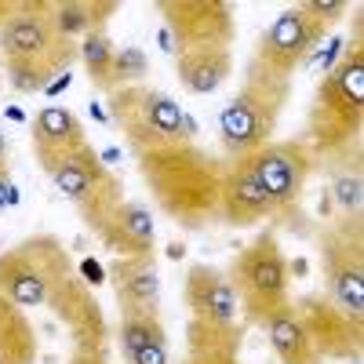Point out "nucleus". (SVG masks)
Masks as SVG:
<instances>
[{
	"label": "nucleus",
	"instance_id": "nucleus-1",
	"mask_svg": "<svg viewBox=\"0 0 364 364\" xmlns=\"http://www.w3.org/2000/svg\"><path fill=\"white\" fill-rule=\"evenodd\" d=\"M0 295L26 314H51L70 331L73 346H109V321L99 299L55 233H29L15 248L0 252Z\"/></svg>",
	"mask_w": 364,
	"mask_h": 364
},
{
	"label": "nucleus",
	"instance_id": "nucleus-2",
	"mask_svg": "<svg viewBox=\"0 0 364 364\" xmlns=\"http://www.w3.org/2000/svg\"><path fill=\"white\" fill-rule=\"evenodd\" d=\"M139 178L164 219H171L178 230L197 233L219 223V193H223V175L226 161L208 154L204 146L175 142L154 154L135 157Z\"/></svg>",
	"mask_w": 364,
	"mask_h": 364
},
{
	"label": "nucleus",
	"instance_id": "nucleus-3",
	"mask_svg": "<svg viewBox=\"0 0 364 364\" xmlns=\"http://www.w3.org/2000/svg\"><path fill=\"white\" fill-rule=\"evenodd\" d=\"M80 58V44L58 37L51 0H18L0 29V66L18 95H37Z\"/></svg>",
	"mask_w": 364,
	"mask_h": 364
},
{
	"label": "nucleus",
	"instance_id": "nucleus-4",
	"mask_svg": "<svg viewBox=\"0 0 364 364\" xmlns=\"http://www.w3.org/2000/svg\"><path fill=\"white\" fill-rule=\"evenodd\" d=\"M360 128H364V51L360 37H353L350 48L339 55V63L321 77L314 91L302 142L310 146L314 161H328L343 154L346 146L360 142Z\"/></svg>",
	"mask_w": 364,
	"mask_h": 364
},
{
	"label": "nucleus",
	"instance_id": "nucleus-5",
	"mask_svg": "<svg viewBox=\"0 0 364 364\" xmlns=\"http://www.w3.org/2000/svg\"><path fill=\"white\" fill-rule=\"evenodd\" d=\"M226 281L237 295L240 321L262 328L291 299V262L284 259L273 226L259 230L252 245H245L226 266Z\"/></svg>",
	"mask_w": 364,
	"mask_h": 364
},
{
	"label": "nucleus",
	"instance_id": "nucleus-6",
	"mask_svg": "<svg viewBox=\"0 0 364 364\" xmlns=\"http://www.w3.org/2000/svg\"><path fill=\"white\" fill-rule=\"evenodd\" d=\"M288 99H291V80L269 77L248 66L233 99L219 109V146L226 161L248 157L259 146H266L273 132H277V120Z\"/></svg>",
	"mask_w": 364,
	"mask_h": 364
},
{
	"label": "nucleus",
	"instance_id": "nucleus-7",
	"mask_svg": "<svg viewBox=\"0 0 364 364\" xmlns=\"http://www.w3.org/2000/svg\"><path fill=\"white\" fill-rule=\"evenodd\" d=\"M106 109L135 157L175 146V142H190L193 135V124L178 109V102L149 84H128V87L109 91Z\"/></svg>",
	"mask_w": 364,
	"mask_h": 364
},
{
	"label": "nucleus",
	"instance_id": "nucleus-8",
	"mask_svg": "<svg viewBox=\"0 0 364 364\" xmlns=\"http://www.w3.org/2000/svg\"><path fill=\"white\" fill-rule=\"evenodd\" d=\"M51 182H55V190L77 208L80 223L95 237L102 233V226L109 223L113 211L128 200L120 175L102 164V157L95 154V146H91V142L58 164L51 171Z\"/></svg>",
	"mask_w": 364,
	"mask_h": 364
},
{
	"label": "nucleus",
	"instance_id": "nucleus-9",
	"mask_svg": "<svg viewBox=\"0 0 364 364\" xmlns=\"http://www.w3.org/2000/svg\"><path fill=\"white\" fill-rule=\"evenodd\" d=\"M324 295L350 314H364V223L331 219L317 233Z\"/></svg>",
	"mask_w": 364,
	"mask_h": 364
},
{
	"label": "nucleus",
	"instance_id": "nucleus-10",
	"mask_svg": "<svg viewBox=\"0 0 364 364\" xmlns=\"http://www.w3.org/2000/svg\"><path fill=\"white\" fill-rule=\"evenodd\" d=\"M291 310L310 339L314 357L324 360H346L360 364L364 357V314H350L336 306L324 291H306L291 299Z\"/></svg>",
	"mask_w": 364,
	"mask_h": 364
},
{
	"label": "nucleus",
	"instance_id": "nucleus-11",
	"mask_svg": "<svg viewBox=\"0 0 364 364\" xmlns=\"http://www.w3.org/2000/svg\"><path fill=\"white\" fill-rule=\"evenodd\" d=\"M324 33H328V26L321 18H314L302 4H291L259 33L248 66L269 77L291 80V73L306 63V55L324 41Z\"/></svg>",
	"mask_w": 364,
	"mask_h": 364
},
{
	"label": "nucleus",
	"instance_id": "nucleus-12",
	"mask_svg": "<svg viewBox=\"0 0 364 364\" xmlns=\"http://www.w3.org/2000/svg\"><path fill=\"white\" fill-rule=\"evenodd\" d=\"M154 8L164 22V48L171 55L197 48H230L237 41L233 4L226 0H157Z\"/></svg>",
	"mask_w": 364,
	"mask_h": 364
},
{
	"label": "nucleus",
	"instance_id": "nucleus-13",
	"mask_svg": "<svg viewBox=\"0 0 364 364\" xmlns=\"http://www.w3.org/2000/svg\"><path fill=\"white\" fill-rule=\"evenodd\" d=\"M248 157L273 204V219H295L299 200L306 193V182L317 168L310 146L302 139H269Z\"/></svg>",
	"mask_w": 364,
	"mask_h": 364
},
{
	"label": "nucleus",
	"instance_id": "nucleus-14",
	"mask_svg": "<svg viewBox=\"0 0 364 364\" xmlns=\"http://www.w3.org/2000/svg\"><path fill=\"white\" fill-rule=\"evenodd\" d=\"M262 219H273V204L252 168V157L226 161L223 193H219V223L245 230V226H259Z\"/></svg>",
	"mask_w": 364,
	"mask_h": 364
},
{
	"label": "nucleus",
	"instance_id": "nucleus-15",
	"mask_svg": "<svg viewBox=\"0 0 364 364\" xmlns=\"http://www.w3.org/2000/svg\"><path fill=\"white\" fill-rule=\"evenodd\" d=\"M182 302H186L190 321H204V324L240 321V306L226 281V269L211 266V262H190L186 281H182Z\"/></svg>",
	"mask_w": 364,
	"mask_h": 364
},
{
	"label": "nucleus",
	"instance_id": "nucleus-16",
	"mask_svg": "<svg viewBox=\"0 0 364 364\" xmlns=\"http://www.w3.org/2000/svg\"><path fill=\"white\" fill-rule=\"evenodd\" d=\"M29 139H33V157L37 164L51 175L66 157L87 146V128L84 120L66 109V106H44L37 109L33 124H29Z\"/></svg>",
	"mask_w": 364,
	"mask_h": 364
},
{
	"label": "nucleus",
	"instance_id": "nucleus-17",
	"mask_svg": "<svg viewBox=\"0 0 364 364\" xmlns=\"http://www.w3.org/2000/svg\"><path fill=\"white\" fill-rule=\"evenodd\" d=\"M109 284L120 310H157L161 314V273L157 255H135V259H113L109 262Z\"/></svg>",
	"mask_w": 364,
	"mask_h": 364
},
{
	"label": "nucleus",
	"instance_id": "nucleus-18",
	"mask_svg": "<svg viewBox=\"0 0 364 364\" xmlns=\"http://www.w3.org/2000/svg\"><path fill=\"white\" fill-rule=\"evenodd\" d=\"M99 240L113 252V259H135V255H157V233H154V215L139 200H124L109 223L102 226Z\"/></svg>",
	"mask_w": 364,
	"mask_h": 364
},
{
	"label": "nucleus",
	"instance_id": "nucleus-19",
	"mask_svg": "<svg viewBox=\"0 0 364 364\" xmlns=\"http://www.w3.org/2000/svg\"><path fill=\"white\" fill-rule=\"evenodd\" d=\"M175 73L178 84L190 95H211L219 91L233 73V55L230 48H197V51H178L175 55Z\"/></svg>",
	"mask_w": 364,
	"mask_h": 364
},
{
	"label": "nucleus",
	"instance_id": "nucleus-20",
	"mask_svg": "<svg viewBox=\"0 0 364 364\" xmlns=\"http://www.w3.org/2000/svg\"><path fill=\"white\" fill-rule=\"evenodd\" d=\"M331 175V200H336L339 219H360L364 204V178H360V142L346 146L343 154L321 161Z\"/></svg>",
	"mask_w": 364,
	"mask_h": 364
},
{
	"label": "nucleus",
	"instance_id": "nucleus-21",
	"mask_svg": "<svg viewBox=\"0 0 364 364\" xmlns=\"http://www.w3.org/2000/svg\"><path fill=\"white\" fill-rule=\"evenodd\" d=\"M41 343L29 314L0 295V364H37Z\"/></svg>",
	"mask_w": 364,
	"mask_h": 364
},
{
	"label": "nucleus",
	"instance_id": "nucleus-22",
	"mask_svg": "<svg viewBox=\"0 0 364 364\" xmlns=\"http://www.w3.org/2000/svg\"><path fill=\"white\" fill-rule=\"evenodd\" d=\"M262 331H266V339H269V346H273L281 364H321L310 350V339H306V331H302L295 310H291V299H288L284 310H277L262 324Z\"/></svg>",
	"mask_w": 364,
	"mask_h": 364
},
{
	"label": "nucleus",
	"instance_id": "nucleus-23",
	"mask_svg": "<svg viewBox=\"0 0 364 364\" xmlns=\"http://www.w3.org/2000/svg\"><path fill=\"white\" fill-rule=\"evenodd\" d=\"M168 331L157 310H120L117 314V346L120 357H128L142 346H164Z\"/></svg>",
	"mask_w": 364,
	"mask_h": 364
},
{
	"label": "nucleus",
	"instance_id": "nucleus-24",
	"mask_svg": "<svg viewBox=\"0 0 364 364\" xmlns=\"http://www.w3.org/2000/svg\"><path fill=\"white\" fill-rule=\"evenodd\" d=\"M80 63L87 80L95 84L102 95L117 91V44L109 33H87L80 41Z\"/></svg>",
	"mask_w": 364,
	"mask_h": 364
},
{
	"label": "nucleus",
	"instance_id": "nucleus-25",
	"mask_svg": "<svg viewBox=\"0 0 364 364\" xmlns=\"http://www.w3.org/2000/svg\"><path fill=\"white\" fill-rule=\"evenodd\" d=\"M245 321L233 324H204V321H186V353H215V350H240L245 346Z\"/></svg>",
	"mask_w": 364,
	"mask_h": 364
},
{
	"label": "nucleus",
	"instance_id": "nucleus-26",
	"mask_svg": "<svg viewBox=\"0 0 364 364\" xmlns=\"http://www.w3.org/2000/svg\"><path fill=\"white\" fill-rule=\"evenodd\" d=\"M51 22L58 29V37H66V41H84L91 33V26H87V0H51Z\"/></svg>",
	"mask_w": 364,
	"mask_h": 364
},
{
	"label": "nucleus",
	"instance_id": "nucleus-27",
	"mask_svg": "<svg viewBox=\"0 0 364 364\" xmlns=\"http://www.w3.org/2000/svg\"><path fill=\"white\" fill-rule=\"evenodd\" d=\"M149 63L146 55L135 48H117V87H128V84H142Z\"/></svg>",
	"mask_w": 364,
	"mask_h": 364
},
{
	"label": "nucleus",
	"instance_id": "nucleus-28",
	"mask_svg": "<svg viewBox=\"0 0 364 364\" xmlns=\"http://www.w3.org/2000/svg\"><path fill=\"white\" fill-rule=\"evenodd\" d=\"M120 11L117 0H87V26H91V33H106V26L109 18Z\"/></svg>",
	"mask_w": 364,
	"mask_h": 364
},
{
	"label": "nucleus",
	"instance_id": "nucleus-29",
	"mask_svg": "<svg viewBox=\"0 0 364 364\" xmlns=\"http://www.w3.org/2000/svg\"><path fill=\"white\" fill-rule=\"evenodd\" d=\"M306 8L314 18H321L324 26H331V22H339L343 15H346V4H339V0H306Z\"/></svg>",
	"mask_w": 364,
	"mask_h": 364
},
{
	"label": "nucleus",
	"instance_id": "nucleus-30",
	"mask_svg": "<svg viewBox=\"0 0 364 364\" xmlns=\"http://www.w3.org/2000/svg\"><path fill=\"white\" fill-rule=\"evenodd\" d=\"M124 364H171V357H168V343L164 346H142V350H135V353H128V357H120Z\"/></svg>",
	"mask_w": 364,
	"mask_h": 364
},
{
	"label": "nucleus",
	"instance_id": "nucleus-31",
	"mask_svg": "<svg viewBox=\"0 0 364 364\" xmlns=\"http://www.w3.org/2000/svg\"><path fill=\"white\" fill-rule=\"evenodd\" d=\"M66 364H109V346H73Z\"/></svg>",
	"mask_w": 364,
	"mask_h": 364
},
{
	"label": "nucleus",
	"instance_id": "nucleus-32",
	"mask_svg": "<svg viewBox=\"0 0 364 364\" xmlns=\"http://www.w3.org/2000/svg\"><path fill=\"white\" fill-rule=\"evenodd\" d=\"M11 200V175L0 171V211H4V204Z\"/></svg>",
	"mask_w": 364,
	"mask_h": 364
},
{
	"label": "nucleus",
	"instance_id": "nucleus-33",
	"mask_svg": "<svg viewBox=\"0 0 364 364\" xmlns=\"http://www.w3.org/2000/svg\"><path fill=\"white\" fill-rule=\"evenodd\" d=\"M15 4H18V0H0V29H4L8 18L15 15Z\"/></svg>",
	"mask_w": 364,
	"mask_h": 364
},
{
	"label": "nucleus",
	"instance_id": "nucleus-34",
	"mask_svg": "<svg viewBox=\"0 0 364 364\" xmlns=\"http://www.w3.org/2000/svg\"><path fill=\"white\" fill-rule=\"evenodd\" d=\"M0 171H8V139L0 132Z\"/></svg>",
	"mask_w": 364,
	"mask_h": 364
},
{
	"label": "nucleus",
	"instance_id": "nucleus-35",
	"mask_svg": "<svg viewBox=\"0 0 364 364\" xmlns=\"http://www.w3.org/2000/svg\"><path fill=\"white\" fill-rule=\"evenodd\" d=\"M178 364H193V360H190V357H182V360H178Z\"/></svg>",
	"mask_w": 364,
	"mask_h": 364
}]
</instances>
